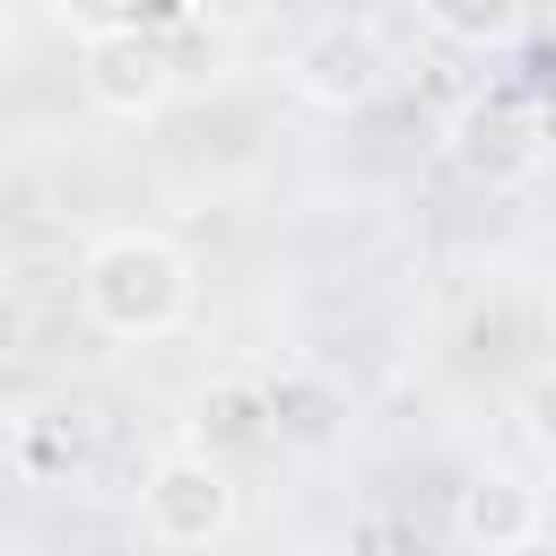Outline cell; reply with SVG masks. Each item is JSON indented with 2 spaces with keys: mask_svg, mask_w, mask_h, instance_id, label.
Returning a JSON list of instances; mask_svg holds the SVG:
<instances>
[{
  "mask_svg": "<svg viewBox=\"0 0 556 556\" xmlns=\"http://www.w3.org/2000/svg\"><path fill=\"white\" fill-rule=\"evenodd\" d=\"M78 313L87 330L122 339V348H148V339H174L191 313H200V269L174 235L156 226H113L78 252Z\"/></svg>",
  "mask_w": 556,
  "mask_h": 556,
  "instance_id": "obj_1",
  "label": "cell"
},
{
  "mask_svg": "<svg viewBox=\"0 0 556 556\" xmlns=\"http://www.w3.org/2000/svg\"><path fill=\"white\" fill-rule=\"evenodd\" d=\"M78 35V96L104 113V122H156L182 87L174 52L156 43V26L139 9H78L61 17Z\"/></svg>",
  "mask_w": 556,
  "mask_h": 556,
  "instance_id": "obj_2",
  "label": "cell"
},
{
  "mask_svg": "<svg viewBox=\"0 0 556 556\" xmlns=\"http://www.w3.org/2000/svg\"><path fill=\"white\" fill-rule=\"evenodd\" d=\"M235 513H243L235 469L208 460V452H191V443H174V452H156V460L139 469V530H148V547H165V556L226 547V539H235Z\"/></svg>",
  "mask_w": 556,
  "mask_h": 556,
  "instance_id": "obj_3",
  "label": "cell"
},
{
  "mask_svg": "<svg viewBox=\"0 0 556 556\" xmlns=\"http://www.w3.org/2000/svg\"><path fill=\"white\" fill-rule=\"evenodd\" d=\"M287 87L313 113H365L391 87V43L374 17H321L313 35H295L287 52Z\"/></svg>",
  "mask_w": 556,
  "mask_h": 556,
  "instance_id": "obj_4",
  "label": "cell"
},
{
  "mask_svg": "<svg viewBox=\"0 0 556 556\" xmlns=\"http://www.w3.org/2000/svg\"><path fill=\"white\" fill-rule=\"evenodd\" d=\"M452 156H460V174L486 182V191L530 182L539 156H547V113H539L530 96H504V87H495V96H469L460 122H452Z\"/></svg>",
  "mask_w": 556,
  "mask_h": 556,
  "instance_id": "obj_5",
  "label": "cell"
},
{
  "mask_svg": "<svg viewBox=\"0 0 556 556\" xmlns=\"http://www.w3.org/2000/svg\"><path fill=\"white\" fill-rule=\"evenodd\" d=\"M539 530H547V504H539V486L521 469H469L452 486V539L469 556H504V547H521Z\"/></svg>",
  "mask_w": 556,
  "mask_h": 556,
  "instance_id": "obj_6",
  "label": "cell"
},
{
  "mask_svg": "<svg viewBox=\"0 0 556 556\" xmlns=\"http://www.w3.org/2000/svg\"><path fill=\"white\" fill-rule=\"evenodd\" d=\"M278 434V391L269 382H243V374H217L200 400H191V452L226 460V452H261Z\"/></svg>",
  "mask_w": 556,
  "mask_h": 556,
  "instance_id": "obj_7",
  "label": "cell"
},
{
  "mask_svg": "<svg viewBox=\"0 0 556 556\" xmlns=\"http://www.w3.org/2000/svg\"><path fill=\"white\" fill-rule=\"evenodd\" d=\"M513 426H521V443H530L539 460H556V356L521 374V391H513Z\"/></svg>",
  "mask_w": 556,
  "mask_h": 556,
  "instance_id": "obj_8",
  "label": "cell"
},
{
  "mask_svg": "<svg viewBox=\"0 0 556 556\" xmlns=\"http://www.w3.org/2000/svg\"><path fill=\"white\" fill-rule=\"evenodd\" d=\"M443 35H504V9H434Z\"/></svg>",
  "mask_w": 556,
  "mask_h": 556,
  "instance_id": "obj_9",
  "label": "cell"
},
{
  "mask_svg": "<svg viewBox=\"0 0 556 556\" xmlns=\"http://www.w3.org/2000/svg\"><path fill=\"white\" fill-rule=\"evenodd\" d=\"M504 556H556V530H539V539H521V547H504Z\"/></svg>",
  "mask_w": 556,
  "mask_h": 556,
  "instance_id": "obj_10",
  "label": "cell"
},
{
  "mask_svg": "<svg viewBox=\"0 0 556 556\" xmlns=\"http://www.w3.org/2000/svg\"><path fill=\"white\" fill-rule=\"evenodd\" d=\"M269 556H330V547H313V539H295V547H269Z\"/></svg>",
  "mask_w": 556,
  "mask_h": 556,
  "instance_id": "obj_11",
  "label": "cell"
}]
</instances>
